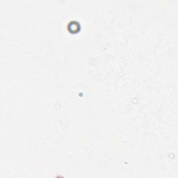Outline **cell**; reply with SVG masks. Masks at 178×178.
Listing matches in <instances>:
<instances>
[{"label":"cell","instance_id":"cell-1","mask_svg":"<svg viewBox=\"0 0 178 178\" xmlns=\"http://www.w3.org/2000/svg\"><path fill=\"white\" fill-rule=\"evenodd\" d=\"M70 28H72V29H73L72 33H77V31L79 32V25L78 24L77 26L74 27V22H70V26H69L68 29H70Z\"/></svg>","mask_w":178,"mask_h":178}]
</instances>
